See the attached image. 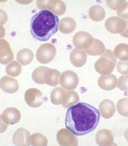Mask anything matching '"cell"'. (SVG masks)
Instances as JSON below:
<instances>
[{"mask_svg":"<svg viewBox=\"0 0 128 146\" xmlns=\"http://www.w3.org/2000/svg\"><path fill=\"white\" fill-rule=\"evenodd\" d=\"M99 120L98 110L90 104L80 102L67 110L65 125L75 135H84L96 129Z\"/></svg>","mask_w":128,"mask_h":146,"instance_id":"cell-1","label":"cell"},{"mask_svg":"<svg viewBox=\"0 0 128 146\" xmlns=\"http://www.w3.org/2000/svg\"><path fill=\"white\" fill-rule=\"evenodd\" d=\"M59 17L50 11L44 9L32 17L31 33L37 41L46 42L59 30Z\"/></svg>","mask_w":128,"mask_h":146,"instance_id":"cell-2","label":"cell"},{"mask_svg":"<svg viewBox=\"0 0 128 146\" xmlns=\"http://www.w3.org/2000/svg\"><path fill=\"white\" fill-rule=\"evenodd\" d=\"M117 60L113 52L107 49L102 54L95 64V69L101 75H107L112 73L116 66Z\"/></svg>","mask_w":128,"mask_h":146,"instance_id":"cell-3","label":"cell"},{"mask_svg":"<svg viewBox=\"0 0 128 146\" xmlns=\"http://www.w3.org/2000/svg\"><path fill=\"white\" fill-rule=\"evenodd\" d=\"M127 22L123 19L112 16L107 19L105 22V26L107 31L112 34H120L123 36L127 37Z\"/></svg>","mask_w":128,"mask_h":146,"instance_id":"cell-4","label":"cell"},{"mask_svg":"<svg viewBox=\"0 0 128 146\" xmlns=\"http://www.w3.org/2000/svg\"><path fill=\"white\" fill-rule=\"evenodd\" d=\"M57 53L56 48L51 43H45L37 49L36 57L37 61L42 64L51 62Z\"/></svg>","mask_w":128,"mask_h":146,"instance_id":"cell-5","label":"cell"},{"mask_svg":"<svg viewBox=\"0 0 128 146\" xmlns=\"http://www.w3.org/2000/svg\"><path fill=\"white\" fill-rule=\"evenodd\" d=\"M37 3L39 9H49L57 15H64L66 10V5L61 0L37 1Z\"/></svg>","mask_w":128,"mask_h":146,"instance_id":"cell-6","label":"cell"},{"mask_svg":"<svg viewBox=\"0 0 128 146\" xmlns=\"http://www.w3.org/2000/svg\"><path fill=\"white\" fill-rule=\"evenodd\" d=\"M78 76L72 70H66L60 76L59 84L66 90H73L79 84Z\"/></svg>","mask_w":128,"mask_h":146,"instance_id":"cell-7","label":"cell"},{"mask_svg":"<svg viewBox=\"0 0 128 146\" xmlns=\"http://www.w3.org/2000/svg\"><path fill=\"white\" fill-rule=\"evenodd\" d=\"M93 41L91 34L86 31H79L73 37V43L76 48L85 50L90 47Z\"/></svg>","mask_w":128,"mask_h":146,"instance_id":"cell-8","label":"cell"},{"mask_svg":"<svg viewBox=\"0 0 128 146\" xmlns=\"http://www.w3.org/2000/svg\"><path fill=\"white\" fill-rule=\"evenodd\" d=\"M25 99L26 104L32 108H38L44 102L41 92L36 88L28 89L25 94Z\"/></svg>","mask_w":128,"mask_h":146,"instance_id":"cell-9","label":"cell"},{"mask_svg":"<svg viewBox=\"0 0 128 146\" xmlns=\"http://www.w3.org/2000/svg\"><path fill=\"white\" fill-rule=\"evenodd\" d=\"M57 140L60 146H77L78 145L77 137L68 129L63 128L58 132Z\"/></svg>","mask_w":128,"mask_h":146,"instance_id":"cell-10","label":"cell"},{"mask_svg":"<svg viewBox=\"0 0 128 146\" xmlns=\"http://www.w3.org/2000/svg\"><path fill=\"white\" fill-rule=\"evenodd\" d=\"M13 142L15 146H31V136L29 131L23 128H19L13 136Z\"/></svg>","mask_w":128,"mask_h":146,"instance_id":"cell-11","label":"cell"},{"mask_svg":"<svg viewBox=\"0 0 128 146\" xmlns=\"http://www.w3.org/2000/svg\"><path fill=\"white\" fill-rule=\"evenodd\" d=\"M21 119L20 111L14 107L5 109L1 115V119L7 125H13L19 122Z\"/></svg>","mask_w":128,"mask_h":146,"instance_id":"cell-12","label":"cell"},{"mask_svg":"<svg viewBox=\"0 0 128 146\" xmlns=\"http://www.w3.org/2000/svg\"><path fill=\"white\" fill-rule=\"evenodd\" d=\"M14 54L11 49L9 43L4 39L0 41V62L3 64H7L14 60Z\"/></svg>","mask_w":128,"mask_h":146,"instance_id":"cell-13","label":"cell"},{"mask_svg":"<svg viewBox=\"0 0 128 146\" xmlns=\"http://www.w3.org/2000/svg\"><path fill=\"white\" fill-rule=\"evenodd\" d=\"M98 84L101 88L107 91H110L116 88L117 78L113 74L101 75L98 80Z\"/></svg>","mask_w":128,"mask_h":146,"instance_id":"cell-14","label":"cell"},{"mask_svg":"<svg viewBox=\"0 0 128 146\" xmlns=\"http://www.w3.org/2000/svg\"><path fill=\"white\" fill-rule=\"evenodd\" d=\"M1 88L8 94H13L17 92L19 88V84L15 78L5 76L1 78Z\"/></svg>","mask_w":128,"mask_h":146,"instance_id":"cell-15","label":"cell"},{"mask_svg":"<svg viewBox=\"0 0 128 146\" xmlns=\"http://www.w3.org/2000/svg\"><path fill=\"white\" fill-rule=\"evenodd\" d=\"M61 74L58 70L47 67L43 74V80L44 84L55 87L58 86Z\"/></svg>","mask_w":128,"mask_h":146,"instance_id":"cell-16","label":"cell"},{"mask_svg":"<svg viewBox=\"0 0 128 146\" xmlns=\"http://www.w3.org/2000/svg\"><path fill=\"white\" fill-rule=\"evenodd\" d=\"M87 56L85 52L77 48L73 49L69 55L71 62L76 67H81L84 66L87 61Z\"/></svg>","mask_w":128,"mask_h":146,"instance_id":"cell-17","label":"cell"},{"mask_svg":"<svg viewBox=\"0 0 128 146\" xmlns=\"http://www.w3.org/2000/svg\"><path fill=\"white\" fill-rule=\"evenodd\" d=\"M96 142L99 146H111L113 143L112 131L107 129L98 131L96 134Z\"/></svg>","mask_w":128,"mask_h":146,"instance_id":"cell-18","label":"cell"},{"mask_svg":"<svg viewBox=\"0 0 128 146\" xmlns=\"http://www.w3.org/2000/svg\"><path fill=\"white\" fill-rule=\"evenodd\" d=\"M101 116L105 119H110L114 115L116 111V106L114 102L110 100L102 101L99 106Z\"/></svg>","mask_w":128,"mask_h":146,"instance_id":"cell-19","label":"cell"},{"mask_svg":"<svg viewBox=\"0 0 128 146\" xmlns=\"http://www.w3.org/2000/svg\"><path fill=\"white\" fill-rule=\"evenodd\" d=\"M109 7L114 11H117V14L125 19H128V1H107Z\"/></svg>","mask_w":128,"mask_h":146,"instance_id":"cell-20","label":"cell"},{"mask_svg":"<svg viewBox=\"0 0 128 146\" xmlns=\"http://www.w3.org/2000/svg\"><path fill=\"white\" fill-rule=\"evenodd\" d=\"M77 27V23L74 19L66 17L60 21L59 31L64 34H71L75 31Z\"/></svg>","mask_w":128,"mask_h":146,"instance_id":"cell-21","label":"cell"},{"mask_svg":"<svg viewBox=\"0 0 128 146\" xmlns=\"http://www.w3.org/2000/svg\"><path fill=\"white\" fill-rule=\"evenodd\" d=\"M34 56V53L31 50L28 48H24L18 52L16 59L22 66H26L32 62Z\"/></svg>","mask_w":128,"mask_h":146,"instance_id":"cell-22","label":"cell"},{"mask_svg":"<svg viewBox=\"0 0 128 146\" xmlns=\"http://www.w3.org/2000/svg\"><path fill=\"white\" fill-rule=\"evenodd\" d=\"M105 50L104 43L99 40L93 38V41L91 46L85 50L86 54L92 56H98L103 54Z\"/></svg>","mask_w":128,"mask_h":146,"instance_id":"cell-23","label":"cell"},{"mask_svg":"<svg viewBox=\"0 0 128 146\" xmlns=\"http://www.w3.org/2000/svg\"><path fill=\"white\" fill-rule=\"evenodd\" d=\"M89 15L91 20L95 22L102 21L105 17V11L99 5H92L89 11Z\"/></svg>","mask_w":128,"mask_h":146,"instance_id":"cell-24","label":"cell"},{"mask_svg":"<svg viewBox=\"0 0 128 146\" xmlns=\"http://www.w3.org/2000/svg\"><path fill=\"white\" fill-rule=\"evenodd\" d=\"M79 95L76 92L70 90L66 93L62 104L65 108H67L77 104L79 101Z\"/></svg>","mask_w":128,"mask_h":146,"instance_id":"cell-25","label":"cell"},{"mask_svg":"<svg viewBox=\"0 0 128 146\" xmlns=\"http://www.w3.org/2000/svg\"><path fill=\"white\" fill-rule=\"evenodd\" d=\"M128 46L126 43L118 44L114 49L113 54L115 58L121 61H128Z\"/></svg>","mask_w":128,"mask_h":146,"instance_id":"cell-26","label":"cell"},{"mask_svg":"<svg viewBox=\"0 0 128 146\" xmlns=\"http://www.w3.org/2000/svg\"><path fill=\"white\" fill-rule=\"evenodd\" d=\"M66 93V91L60 87L53 89L51 94V102L55 105L62 104Z\"/></svg>","mask_w":128,"mask_h":146,"instance_id":"cell-27","label":"cell"},{"mask_svg":"<svg viewBox=\"0 0 128 146\" xmlns=\"http://www.w3.org/2000/svg\"><path fill=\"white\" fill-rule=\"evenodd\" d=\"M5 72L7 75L12 77L18 76L21 73V66L16 61H13L7 66Z\"/></svg>","mask_w":128,"mask_h":146,"instance_id":"cell-28","label":"cell"},{"mask_svg":"<svg viewBox=\"0 0 128 146\" xmlns=\"http://www.w3.org/2000/svg\"><path fill=\"white\" fill-rule=\"evenodd\" d=\"M48 140L44 135L40 133H35L31 136V145L34 146H46Z\"/></svg>","mask_w":128,"mask_h":146,"instance_id":"cell-29","label":"cell"},{"mask_svg":"<svg viewBox=\"0 0 128 146\" xmlns=\"http://www.w3.org/2000/svg\"><path fill=\"white\" fill-rule=\"evenodd\" d=\"M46 68L47 67H39L33 72L32 78L35 83L40 84H44L43 76Z\"/></svg>","mask_w":128,"mask_h":146,"instance_id":"cell-30","label":"cell"},{"mask_svg":"<svg viewBox=\"0 0 128 146\" xmlns=\"http://www.w3.org/2000/svg\"><path fill=\"white\" fill-rule=\"evenodd\" d=\"M128 102L127 98H124L119 100L117 104L118 113L123 116L128 117Z\"/></svg>","mask_w":128,"mask_h":146,"instance_id":"cell-31","label":"cell"},{"mask_svg":"<svg viewBox=\"0 0 128 146\" xmlns=\"http://www.w3.org/2000/svg\"><path fill=\"white\" fill-rule=\"evenodd\" d=\"M128 75H124L118 78L117 86L121 90H128Z\"/></svg>","mask_w":128,"mask_h":146,"instance_id":"cell-32","label":"cell"},{"mask_svg":"<svg viewBox=\"0 0 128 146\" xmlns=\"http://www.w3.org/2000/svg\"><path fill=\"white\" fill-rule=\"evenodd\" d=\"M118 72L122 74H128V61H119L117 67Z\"/></svg>","mask_w":128,"mask_h":146,"instance_id":"cell-33","label":"cell"}]
</instances>
